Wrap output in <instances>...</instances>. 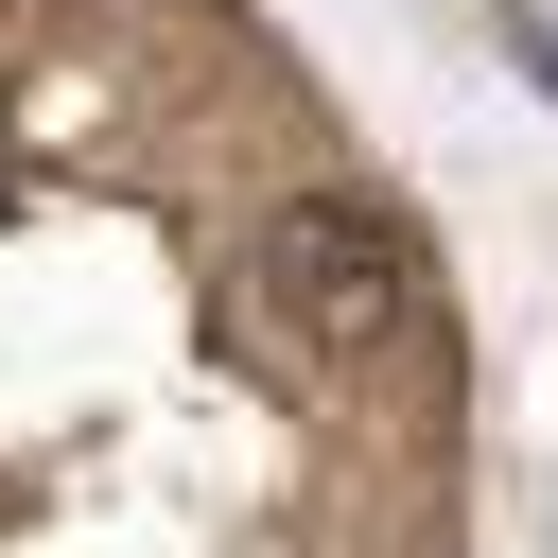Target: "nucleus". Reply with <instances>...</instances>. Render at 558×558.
Wrapping results in <instances>:
<instances>
[{"instance_id":"obj_1","label":"nucleus","mask_w":558,"mask_h":558,"mask_svg":"<svg viewBox=\"0 0 558 558\" xmlns=\"http://www.w3.org/2000/svg\"><path fill=\"white\" fill-rule=\"evenodd\" d=\"M262 296H279L296 349L366 366V349L418 331V244H401L366 192H279V209H262Z\"/></svg>"}]
</instances>
